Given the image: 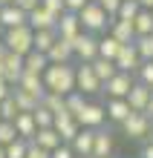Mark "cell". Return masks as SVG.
I'll return each instance as SVG.
<instances>
[{
  "label": "cell",
  "mask_w": 153,
  "mask_h": 158,
  "mask_svg": "<svg viewBox=\"0 0 153 158\" xmlns=\"http://www.w3.org/2000/svg\"><path fill=\"white\" fill-rule=\"evenodd\" d=\"M43 86L46 92H58V95H70L75 92V66L72 63H49L43 72Z\"/></svg>",
  "instance_id": "1"
},
{
  "label": "cell",
  "mask_w": 153,
  "mask_h": 158,
  "mask_svg": "<svg viewBox=\"0 0 153 158\" xmlns=\"http://www.w3.org/2000/svg\"><path fill=\"white\" fill-rule=\"evenodd\" d=\"M78 20H81V32H90V35L98 38L101 32L110 29V20H113V17H107V12H104L95 0H90V3L78 12Z\"/></svg>",
  "instance_id": "2"
},
{
  "label": "cell",
  "mask_w": 153,
  "mask_h": 158,
  "mask_svg": "<svg viewBox=\"0 0 153 158\" xmlns=\"http://www.w3.org/2000/svg\"><path fill=\"white\" fill-rule=\"evenodd\" d=\"M3 46H6L9 52H15V55H20V58H26V55L35 49V32L29 29V23H26V26H17V29H6Z\"/></svg>",
  "instance_id": "3"
},
{
  "label": "cell",
  "mask_w": 153,
  "mask_h": 158,
  "mask_svg": "<svg viewBox=\"0 0 153 158\" xmlns=\"http://www.w3.org/2000/svg\"><path fill=\"white\" fill-rule=\"evenodd\" d=\"M75 89H78L84 98L101 92V81L95 78V72H92L90 63H78V66H75Z\"/></svg>",
  "instance_id": "4"
},
{
  "label": "cell",
  "mask_w": 153,
  "mask_h": 158,
  "mask_svg": "<svg viewBox=\"0 0 153 158\" xmlns=\"http://www.w3.org/2000/svg\"><path fill=\"white\" fill-rule=\"evenodd\" d=\"M133 83H136V75H130V72H116L107 83H101V92L107 98H124V101H127Z\"/></svg>",
  "instance_id": "5"
},
{
  "label": "cell",
  "mask_w": 153,
  "mask_h": 158,
  "mask_svg": "<svg viewBox=\"0 0 153 158\" xmlns=\"http://www.w3.org/2000/svg\"><path fill=\"white\" fill-rule=\"evenodd\" d=\"M75 121L81 124V129H101L104 121H107V109H104V104L87 101V106H84L81 112L75 115Z\"/></svg>",
  "instance_id": "6"
},
{
  "label": "cell",
  "mask_w": 153,
  "mask_h": 158,
  "mask_svg": "<svg viewBox=\"0 0 153 158\" xmlns=\"http://www.w3.org/2000/svg\"><path fill=\"white\" fill-rule=\"evenodd\" d=\"M72 52H75V58H78V63H92L98 58V38L90 35V32H81L78 38L72 40Z\"/></svg>",
  "instance_id": "7"
},
{
  "label": "cell",
  "mask_w": 153,
  "mask_h": 158,
  "mask_svg": "<svg viewBox=\"0 0 153 158\" xmlns=\"http://www.w3.org/2000/svg\"><path fill=\"white\" fill-rule=\"evenodd\" d=\"M150 129H153V124L145 112H130V118L121 124V132L127 138H150Z\"/></svg>",
  "instance_id": "8"
},
{
  "label": "cell",
  "mask_w": 153,
  "mask_h": 158,
  "mask_svg": "<svg viewBox=\"0 0 153 158\" xmlns=\"http://www.w3.org/2000/svg\"><path fill=\"white\" fill-rule=\"evenodd\" d=\"M139 66H142V58H139L136 46H133V43L121 46L119 55H116V69H119V72H130V75H136Z\"/></svg>",
  "instance_id": "9"
},
{
  "label": "cell",
  "mask_w": 153,
  "mask_h": 158,
  "mask_svg": "<svg viewBox=\"0 0 153 158\" xmlns=\"http://www.w3.org/2000/svg\"><path fill=\"white\" fill-rule=\"evenodd\" d=\"M52 129L61 135V141H64V144H72V138L81 132V124H78V121H75L70 112H61V115H55Z\"/></svg>",
  "instance_id": "10"
},
{
  "label": "cell",
  "mask_w": 153,
  "mask_h": 158,
  "mask_svg": "<svg viewBox=\"0 0 153 158\" xmlns=\"http://www.w3.org/2000/svg\"><path fill=\"white\" fill-rule=\"evenodd\" d=\"M55 32H58V38L61 40H75L81 35V20H78V15H72V12H64L58 17V26H55Z\"/></svg>",
  "instance_id": "11"
},
{
  "label": "cell",
  "mask_w": 153,
  "mask_h": 158,
  "mask_svg": "<svg viewBox=\"0 0 153 158\" xmlns=\"http://www.w3.org/2000/svg\"><path fill=\"white\" fill-rule=\"evenodd\" d=\"M26 23H29L32 32H43V29H55V26H58V17L38 6V9H32V12L26 15Z\"/></svg>",
  "instance_id": "12"
},
{
  "label": "cell",
  "mask_w": 153,
  "mask_h": 158,
  "mask_svg": "<svg viewBox=\"0 0 153 158\" xmlns=\"http://www.w3.org/2000/svg\"><path fill=\"white\" fill-rule=\"evenodd\" d=\"M20 75H23V58H20V55H15V52H9L6 60H3V81L15 89L17 81H20Z\"/></svg>",
  "instance_id": "13"
},
{
  "label": "cell",
  "mask_w": 153,
  "mask_h": 158,
  "mask_svg": "<svg viewBox=\"0 0 153 158\" xmlns=\"http://www.w3.org/2000/svg\"><path fill=\"white\" fill-rule=\"evenodd\" d=\"M92 144H95V129H81L70 147H72L75 158H92Z\"/></svg>",
  "instance_id": "14"
},
{
  "label": "cell",
  "mask_w": 153,
  "mask_h": 158,
  "mask_svg": "<svg viewBox=\"0 0 153 158\" xmlns=\"http://www.w3.org/2000/svg\"><path fill=\"white\" fill-rule=\"evenodd\" d=\"M150 95H153V89H147L145 83H133V89H130V95H127V104H130V112H145L147 104H150Z\"/></svg>",
  "instance_id": "15"
},
{
  "label": "cell",
  "mask_w": 153,
  "mask_h": 158,
  "mask_svg": "<svg viewBox=\"0 0 153 158\" xmlns=\"http://www.w3.org/2000/svg\"><path fill=\"white\" fill-rule=\"evenodd\" d=\"M113 147H116V141H113V132L110 129H95V144H92V158H113Z\"/></svg>",
  "instance_id": "16"
},
{
  "label": "cell",
  "mask_w": 153,
  "mask_h": 158,
  "mask_svg": "<svg viewBox=\"0 0 153 158\" xmlns=\"http://www.w3.org/2000/svg\"><path fill=\"white\" fill-rule=\"evenodd\" d=\"M104 109H107V121H113V124H119V127L130 118V104L124 98H107Z\"/></svg>",
  "instance_id": "17"
},
{
  "label": "cell",
  "mask_w": 153,
  "mask_h": 158,
  "mask_svg": "<svg viewBox=\"0 0 153 158\" xmlns=\"http://www.w3.org/2000/svg\"><path fill=\"white\" fill-rule=\"evenodd\" d=\"M17 89H23V92H29L32 98L41 101L46 95V86H43V75H29V72H23L20 81H17Z\"/></svg>",
  "instance_id": "18"
},
{
  "label": "cell",
  "mask_w": 153,
  "mask_h": 158,
  "mask_svg": "<svg viewBox=\"0 0 153 158\" xmlns=\"http://www.w3.org/2000/svg\"><path fill=\"white\" fill-rule=\"evenodd\" d=\"M0 26L3 29H17V26H26V12H20L17 6H0Z\"/></svg>",
  "instance_id": "19"
},
{
  "label": "cell",
  "mask_w": 153,
  "mask_h": 158,
  "mask_svg": "<svg viewBox=\"0 0 153 158\" xmlns=\"http://www.w3.org/2000/svg\"><path fill=\"white\" fill-rule=\"evenodd\" d=\"M15 124V132H17V138H23V141H32V138L38 135V127H35V118H32V112H17V118L12 121Z\"/></svg>",
  "instance_id": "20"
},
{
  "label": "cell",
  "mask_w": 153,
  "mask_h": 158,
  "mask_svg": "<svg viewBox=\"0 0 153 158\" xmlns=\"http://www.w3.org/2000/svg\"><path fill=\"white\" fill-rule=\"evenodd\" d=\"M107 35H110V38H116L121 46L136 43V32H133V23H124V20H110Z\"/></svg>",
  "instance_id": "21"
},
{
  "label": "cell",
  "mask_w": 153,
  "mask_h": 158,
  "mask_svg": "<svg viewBox=\"0 0 153 158\" xmlns=\"http://www.w3.org/2000/svg\"><path fill=\"white\" fill-rule=\"evenodd\" d=\"M49 63H72V58H75V52H72V43L70 40H55V46L49 49Z\"/></svg>",
  "instance_id": "22"
},
{
  "label": "cell",
  "mask_w": 153,
  "mask_h": 158,
  "mask_svg": "<svg viewBox=\"0 0 153 158\" xmlns=\"http://www.w3.org/2000/svg\"><path fill=\"white\" fill-rule=\"evenodd\" d=\"M32 144H38V147H41V150H46V152H52V150H58L64 141H61V135L49 127V129H38V135L32 138Z\"/></svg>",
  "instance_id": "23"
},
{
  "label": "cell",
  "mask_w": 153,
  "mask_h": 158,
  "mask_svg": "<svg viewBox=\"0 0 153 158\" xmlns=\"http://www.w3.org/2000/svg\"><path fill=\"white\" fill-rule=\"evenodd\" d=\"M46 66H49V58L41 55V52H35V49L23 58V72H29V75H43Z\"/></svg>",
  "instance_id": "24"
},
{
  "label": "cell",
  "mask_w": 153,
  "mask_h": 158,
  "mask_svg": "<svg viewBox=\"0 0 153 158\" xmlns=\"http://www.w3.org/2000/svg\"><path fill=\"white\" fill-rule=\"evenodd\" d=\"M133 32H136V38H150L153 35V12H142L136 15V20H133Z\"/></svg>",
  "instance_id": "25"
},
{
  "label": "cell",
  "mask_w": 153,
  "mask_h": 158,
  "mask_svg": "<svg viewBox=\"0 0 153 158\" xmlns=\"http://www.w3.org/2000/svg\"><path fill=\"white\" fill-rule=\"evenodd\" d=\"M119 49H121V43H119L116 38H110V35L98 38V58H104V60H113V63H116Z\"/></svg>",
  "instance_id": "26"
},
{
  "label": "cell",
  "mask_w": 153,
  "mask_h": 158,
  "mask_svg": "<svg viewBox=\"0 0 153 158\" xmlns=\"http://www.w3.org/2000/svg\"><path fill=\"white\" fill-rule=\"evenodd\" d=\"M55 40H58V32H55V29L35 32V52H41V55H49V49L55 46Z\"/></svg>",
  "instance_id": "27"
},
{
  "label": "cell",
  "mask_w": 153,
  "mask_h": 158,
  "mask_svg": "<svg viewBox=\"0 0 153 158\" xmlns=\"http://www.w3.org/2000/svg\"><path fill=\"white\" fill-rule=\"evenodd\" d=\"M12 98H15V104H17V112H35L38 109V104H41V101L38 98H32L29 92H23V89H12Z\"/></svg>",
  "instance_id": "28"
},
{
  "label": "cell",
  "mask_w": 153,
  "mask_h": 158,
  "mask_svg": "<svg viewBox=\"0 0 153 158\" xmlns=\"http://www.w3.org/2000/svg\"><path fill=\"white\" fill-rule=\"evenodd\" d=\"M90 66H92V72H95V78H98L101 83H107L113 75H116V63H113V60H104V58H95L92 63H90Z\"/></svg>",
  "instance_id": "29"
},
{
  "label": "cell",
  "mask_w": 153,
  "mask_h": 158,
  "mask_svg": "<svg viewBox=\"0 0 153 158\" xmlns=\"http://www.w3.org/2000/svg\"><path fill=\"white\" fill-rule=\"evenodd\" d=\"M41 106H43V109H49L52 115H61V112H66L64 95H58V92H46V95L41 98Z\"/></svg>",
  "instance_id": "30"
},
{
  "label": "cell",
  "mask_w": 153,
  "mask_h": 158,
  "mask_svg": "<svg viewBox=\"0 0 153 158\" xmlns=\"http://www.w3.org/2000/svg\"><path fill=\"white\" fill-rule=\"evenodd\" d=\"M142 12V6L136 3V0H121V6H119V15H116V20H124V23H133L136 20V15Z\"/></svg>",
  "instance_id": "31"
},
{
  "label": "cell",
  "mask_w": 153,
  "mask_h": 158,
  "mask_svg": "<svg viewBox=\"0 0 153 158\" xmlns=\"http://www.w3.org/2000/svg\"><path fill=\"white\" fill-rule=\"evenodd\" d=\"M64 104H66V112H70V115L75 118V115H78V112H81L84 106H87V98H84L81 92L75 89V92H70V95L64 98Z\"/></svg>",
  "instance_id": "32"
},
{
  "label": "cell",
  "mask_w": 153,
  "mask_h": 158,
  "mask_svg": "<svg viewBox=\"0 0 153 158\" xmlns=\"http://www.w3.org/2000/svg\"><path fill=\"white\" fill-rule=\"evenodd\" d=\"M136 52H139V58H142V63H147V60H153V35L150 38H136Z\"/></svg>",
  "instance_id": "33"
},
{
  "label": "cell",
  "mask_w": 153,
  "mask_h": 158,
  "mask_svg": "<svg viewBox=\"0 0 153 158\" xmlns=\"http://www.w3.org/2000/svg\"><path fill=\"white\" fill-rule=\"evenodd\" d=\"M32 118H35V127H38V129H49V127L55 124V115L49 112V109H43L41 104H38V109L32 112Z\"/></svg>",
  "instance_id": "34"
},
{
  "label": "cell",
  "mask_w": 153,
  "mask_h": 158,
  "mask_svg": "<svg viewBox=\"0 0 153 158\" xmlns=\"http://www.w3.org/2000/svg\"><path fill=\"white\" fill-rule=\"evenodd\" d=\"M15 118H17V104H15V98L9 95L6 101H0V121H9V124H12Z\"/></svg>",
  "instance_id": "35"
},
{
  "label": "cell",
  "mask_w": 153,
  "mask_h": 158,
  "mask_svg": "<svg viewBox=\"0 0 153 158\" xmlns=\"http://www.w3.org/2000/svg\"><path fill=\"white\" fill-rule=\"evenodd\" d=\"M26 150H29V141L15 138V141L6 147V158H26Z\"/></svg>",
  "instance_id": "36"
},
{
  "label": "cell",
  "mask_w": 153,
  "mask_h": 158,
  "mask_svg": "<svg viewBox=\"0 0 153 158\" xmlns=\"http://www.w3.org/2000/svg\"><path fill=\"white\" fill-rule=\"evenodd\" d=\"M136 81H139V83H145L147 89H153V60H147V63H142V66H139Z\"/></svg>",
  "instance_id": "37"
},
{
  "label": "cell",
  "mask_w": 153,
  "mask_h": 158,
  "mask_svg": "<svg viewBox=\"0 0 153 158\" xmlns=\"http://www.w3.org/2000/svg\"><path fill=\"white\" fill-rule=\"evenodd\" d=\"M15 138H17L15 124H9V121H0V147H9Z\"/></svg>",
  "instance_id": "38"
},
{
  "label": "cell",
  "mask_w": 153,
  "mask_h": 158,
  "mask_svg": "<svg viewBox=\"0 0 153 158\" xmlns=\"http://www.w3.org/2000/svg\"><path fill=\"white\" fill-rule=\"evenodd\" d=\"M41 9H46L49 15H55V17H61L66 9H64V0H41Z\"/></svg>",
  "instance_id": "39"
},
{
  "label": "cell",
  "mask_w": 153,
  "mask_h": 158,
  "mask_svg": "<svg viewBox=\"0 0 153 158\" xmlns=\"http://www.w3.org/2000/svg\"><path fill=\"white\" fill-rule=\"evenodd\" d=\"M104 12H107V17H113L116 20V15H119V6H121V0H95Z\"/></svg>",
  "instance_id": "40"
},
{
  "label": "cell",
  "mask_w": 153,
  "mask_h": 158,
  "mask_svg": "<svg viewBox=\"0 0 153 158\" xmlns=\"http://www.w3.org/2000/svg\"><path fill=\"white\" fill-rule=\"evenodd\" d=\"M12 6H17L20 12H26V15H29L32 9H38V6H41V0H12Z\"/></svg>",
  "instance_id": "41"
},
{
  "label": "cell",
  "mask_w": 153,
  "mask_h": 158,
  "mask_svg": "<svg viewBox=\"0 0 153 158\" xmlns=\"http://www.w3.org/2000/svg\"><path fill=\"white\" fill-rule=\"evenodd\" d=\"M49 158H75V152H72V147H70V144H61L58 150H52V152H49Z\"/></svg>",
  "instance_id": "42"
},
{
  "label": "cell",
  "mask_w": 153,
  "mask_h": 158,
  "mask_svg": "<svg viewBox=\"0 0 153 158\" xmlns=\"http://www.w3.org/2000/svg\"><path fill=\"white\" fill-rule=\"evenodd\" d=\"M87 3H90V0H64V9H66V12H72V15H78Z\"/></svg>",
  "instance_id": "43"
},
{
  "label": "cell",
  "mask_w": 153,
  "mask_h": 158,
  "mask_svg": "<svg viewBox=\"0 0 153 158\" xmlns=\"http://www.w3.org/2000/svg\"><path fill=\"white\" fill-rule=\"evenodd\" d=\"M26 158H49V152H46V150H41L38 144H32V141H29V150H26Z\"/></svg>",
  "instance_id": "44"
},
{
  "label": "cell",
  "mask_w": 153,
  "mask_h": 158,
  "mask_svg": "<svg viewBox=\"0 0 153 158\" xmlns=\"http://www.w3.org/2000/svg\"><path fill=\"white\" fill-rule=\"evenodd\" d=\"M9 95H12V86H9V83H6L3 78H0V101H6Z\"/></svg>",
  "instance_id": "45"
},
{
  "label": "cell",
  "mask_w": 153,
  "mask_h": 158,
  "mask_svg": "<svg viewBox=\"0 0 153 158\" xmlns=\"http://www.w3.org/2000/svg\"><path fill=\"white\" fill-rule=\"evenodd\" d=\"M139 158H153V141H147V144L139 150Z\"/></svg>",
  "instance_id": "46"
},
{
  "label": "cell",
  "mask_w": 153,
  "mask_h": 158,
  "mask_svg": "<svg viewBox=\"0 0 153 158\" xmlns=\"http://www.w3.org/2000/svg\"><path fill=\"white\" fill-rule=\"evenodd\" d=\"M6 55H9V49L3 46V40H0V78H3V60H6Z\"/></svg>",
  "instance_id": "47"
},
{
  "label": "cell",
  "mask_w": 153,
  "mask_h": 158,
  "mask_svg": "<svg viewBox=\"0 0 153 158\" xmlns=\"http://www.w3.org/2000/svg\"><path fill=\"white\" fill-rule=\"evenodd\" d=\"M136 3L145 9V12H153V0H136Z\"/></svg>",
  "instance_id": "48"
},
{
  "label": "cell",
  "mask_w": 153,
  "mask_h": 158,
  "mask_svg": "<svg viewBox=\"0 0 153 158\" xmlns=\"http://www.w3.org/2000/svg\"><path fill=\"white\" fill-rule=\"evenodd\" d=\"M145 115L150 118V124H153V95H150V104H147V109H145Z\"/></svg>",
  "instance_id": "49"
},
{
  "label": "cell",
  "mask_w": 153,
  "mask_h": 158,
  "mask_svg": "<svg viewBox=\"0 0 153 158\" xmlns=\"http://www.w3.org/2000/svg\"><path fill=\"white\" fill-rule=\"evenodd\" d=\"M0 158H6V147H0Z\"/></svg>",
  "instance_id": "50"
},
{
  "label": "cell",
  "mask_w": 153,
  "mask_h": 158,
  "mask_svg": "<svg viewBox=\"0 0 153 158\" xmlns=\"http://www.w3.org/2000/svg\"><path fill=\"white\" fill-rule=\"evenodd\" d=\"M3 35H6V29H3V26H0V40H3Z\"/></svg>",
  "instance_id": "51"
},
{
  "label": "cell",
  "mask_w": 153,
  "mask_h": 158,
  "mask_svg": "<svg viewBox=\"0 0 153 158\" xmlns=\"http://www.w3.org/2000/svg\"><path fill=\"white\" fill-rule=\"evenodd\" d=\"M9 3H12V0H0V6H9Z\"/></svg>",
  "instance_id": "52"
}]
</instances>
